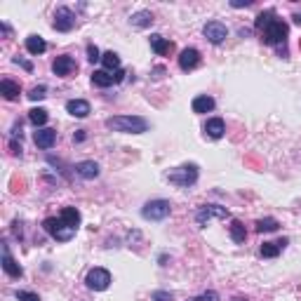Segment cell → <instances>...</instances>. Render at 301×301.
I'll return each mask as SVG.
<instances>
[{"label":"cell","mask_w":301,"mask_h":301,"mask_svg":"<svg viewBox=\"0 0 301 301\" xmlns=\"http://www.w3.org/2000/svg\"><path fill=\"white\" fill-rule=\"evenodd\" d=\"M198 165L195 162H189V165H181V167H174L167 172V181L174 186H181V189H189L198 181Z\"/></svg>","instance_id":"cell-2"},{"label":"cell","mask_w":301,"mask_h":301,"mask_svg":"<svg viewBox=\"0 0 301 301\" xmlns=\"http://www.w3.org/2000/svg\"><path fill=\"white\" fill-rule=\"evenodd\" d=\"M73 170H76V174L83 177V179H97L99 177V165H97L95 160H80Z\"/></svg>","instance_id":"cell-14"},{"label":"cell","mask_w":301,"mask_h":301,"mask_svg":"<svg viewBox=\"0 0 301 301\" xmlns=\"http://www.w3.org/2000/svg\"><path fill=\"white\" fill-rule=\"evenodd\" d=\"M52 71H54V76H59V78H68L73 71H78V64H76V59H73V57L62 54V57H57V59H54Z\"/></svg>","instance_id":"cell-10"},{"label":"cell","mask_w":301,"mask_h":301,"mask_svg":"<svg viewBox=\"0 0 301 301\" xmlns=\"http://www.w3.org/2000/svg\"><path fill=\"white\" fill-rule=\"evenodd\" d=\"M54 31H59V33H68V31H73V26H76V14H73L68 7H57L54 10Z\"/></svg>","instance_id":"cell-8"},{"label":"cell","mask_w":301,"mask_h":301,"mask_svg":"<svg viewBox=\"0 0 301 301\" xmlns=\"http://www.w3.org/2000/svg\"><path fill=\"white\" fill-rule=\"evenodd\" d=\"M0 95L5 97L7 101H14L19 95H22V87H19V83L5 78V80H0Z\"/></svg>","instance_id":"cell-19"},{"label":"cell","mask_w":301,"mask_h":301,"mask_svg":"<svg viewBox=\"0 0 301 301\" xmlns=\"http://www.w3.org/2000/svg\"><path fill=\"white\" fill-rule=\"evenodd\" d=\"M223 132H226V123H223L221 118H210L205 123V134L210 139H221Z\"/></svg>","instance_id":"cell-16"},{"label":"cell","mask_w":301,"mask_h":301,"mask_svg":"<svg viewBox=\"0 0 301 301\" xmlns=\"http://www.w3.org/2000/svg\"><path fill=\"white\" fill-rule=\"evenodd\" d=\"M43 229L47 231V233H50L52 238L57 240V242H68V240H71L73 235L78 233V229H73V226H68V223L64 221L62 217H59V219H54V217L45 219V221H43Z\"/></svg>","instance_id":"cell-4"},{"label":"cell","mask_w":301,"mask_h":301,"mask_svg":"<svg viewBox=\"0 0 301 301\" xmlns=\"http://www.w3.org/2000/svg\"><path fill=\"white\" fill-rule=\"evenodd\" d=\"M275 17V12L273 10H266V12H261V14H259L257 17V22H254V28H257V31H261L264 26H266L268 22H271V19Z\"/></svg>","instance_id":"cell-29"},{"label":"cell","mask_w":301,"mask_h":301,"mask_svg":"<svg viewBox=\"0 0 301 301\" xmlns=\"http://www.w3.org/2000/svg\"><path fill=\"white\" fill-rule=\"evenodd\" d=\"M45 50H47V43L43 40V35H28L26 38V52L28 54L38 57V54H43Z\"/></svg>","instance_id":"cell-20"},{"label":"cell","mask_w":301,"mask_h":301,"mask_svg":"<svg viewBox=\"0 0 301 301\" xmlns=\"http://www.w3.org/2000/svg\"><path fill=\"white\" fill-rule=\"evenodd\" d=\"M292 19H294V24H296V26H301V14H299V12H296V14H294Z\"/></svg>","instance_id":"cell-40"},{"label":"cell","mask_w":301,"mask_h":301,"mask_svg":"<svg viewBox=\"0 0 301 301\" xmlns=\"http://www.w3.org/2000/svg\"><path fill=\"white\" fill-rule=\"evenodd\" d=\"M195 301H219V294L214 290H210V292H205V294H200Z\"/></svg>","instance_id":"cell-34"},{"label":"cell","mask_w":301,"mask_h":301,"mask_svg":"<svg viewBox=\"0 0 301 301\" xmlns=\"http://www.w3.org/2000/svg\"><path fill=\"white\" fill-rule=\"evenodd\" d=\"M231 7H252V0H231Z\"/></svg>","instance_id":"cell-36"},{"label":"cell","mask_w":301,"mask_h":301,"mask_svg":"<svg viewBox=\"0 0 301 301\" xmlns=\"http://www.w3.org/2000/svg\"><path fill=\"white\" fill-rule=\"evenodd\" d=\"M214 106H217V101H214L210 95H200V97H195V99H193V104H191L193 113H210V111H214Z\"/></svg>","instance_id":"cell-18"},{"label":"cell","mask_w":301,"mask_h":301,"mask_svg":"<svg viewBox=\"0 0 301 301\" xmlns=\"http://www.w3.org/2000/svg\"><path fill=\"white\" fill-rule=\"evenodd\" d=\"M299 47H301V43H299Z\"/></svg>","instance_id":"cell-42"},{"label":"cell","mask_w":301,"mask_h":301,"mask_svg":"<svg viewBox=\"0 0 301 301\" xmlns=\"http://www.w3.org/2000/svg\"><path fill=\"white\" fill-rule=\"evenodd\" d=\"M287 35H290V26L278 17H273L266 26L261 28V40L266 45H280V43L287 40Z\"/></svg>","instance_id":"cell-3"},{"label":"cell","mask_w":301,"mask_h":301,"mask_svg":"<svg viewBox=\"0 0 301 301\" xmlns=\"http://www.w3.org/2000/svg\"><path fill=\"white\" fill-rule=\"evenodd\" d=\"M113 78H116V83H123L125 71H123V68H120V71H116V73H113Z\"/></svg>","instance_id":"cell-39"},{"label":"cell","mask_w":301,"mask_h":301,"mask_svg":"<svg viewBox=\"0 0 301 301\" xmlns=\"http://www.w3.org/2000/svg\"><path fill=\"white\" fill-rule=\"evenodd\" d=\"M150 301H174L172 292H165V290H156L150 294Z\"/></svg>","instance_id":"cell-31"},{"label":"cell","mask_w":301,"mask_h":301,"mask_svg":"<svg viewBox=\"0 0 301 301\" xmlns=\"http://www.w3.org/2000/svg\"><path fill=\"white\" fill-rule=\"evenodd\" d=\"M33 141H35V146H38V148H43V150L52 148V146L57 144V129H52V127H40V129H35Z\"/></svg>","instance_id":"cell-12"},{"label":"cell","mask_w":301,"mask_h":301,"mask_svg":"<svg viewBox=\"0 0 301 301\" xmlns=\"http://www.w3.org/2000/svg\"><path fill=\"white\" fill-rule=\"evenodd\" d=\"M66 111L73 118H87L92 113V108H89V101H85V99H71V101H66Z\"/></svg>","instance_id":"cell-13"},{"label":"cell","mask_w":301,"mask_h":301,"mask_svg":"<svg viewBox=\"0 0 301 301\" xmlns=\"http://www.w3.org/2000/svg\"><path fill=\"white\" fill-rule=\"evenodd\" d=\"M150 47H153V52H156V54L165 57V54H170V52L174 50V43L165 40L160 33H153V35H150Z\"/></svg>","instance_id":"cell-17"},{"label":"cell","mask_w":301,"mask_h":301,"mask_svg":"<svg viewBox=\"0 0 301 301\" xmlns=\"http://www.w3.org/2000/svg\"><path fill=\"white\" fill-rule=\"evenodd\" d=\"M17 299L19 301H40V296L38 294H33V292H17Z\"/></svg>","instance_id":"cell-33"},{"label":"cell","mask_w":301,"mask_h":301,"mask_svg":"<svg viewBox=\"0 0 301 301\" xmlns=\"http://www.w3.org/2000/svg\"><path fill=\"white\" fill-rule=\"evenodd\" d=\"M3 271H5L10 278H22L24 275V268L10 257V250H7V247L3 250Z\"/></svg>","instance_id":"cell-15"},{"label":"cell","mask_w":301,"mask_h":301,"mask_svg":"<svg viewBox=\"0 0 301 301\" xmlns=\"http://www.w3.org/2000/svg\"><path fill=\"white\" fill-rule=\"evenodd\" d=\"M170 212H172V205H170V200H162V198L148 200L141 207V217H144L146 221H162V219L170 217Z\"/></svg>","instance_id":"cell-5"},{"label":"cell","mask_w":301,"mask_h":301,"mask_svg":"<svg viewBox=\"0 0 301 301\" xmlns=\"http://www.w3.org/2000/svg\"><path fill=\"white\" fill-rule=\"evenodd\" d=\"M87 59L92 64L101 62V52H99V47H97V45H87Z\"/></svg>","instance_id":"cell-32"},{"label":"cell","mask_w":301,"mask_h":301,"mask_svg":"<svg viewBox=\"0 0 301 301\" xmlns=\"http://www.w3.org/2000/svg\"><path fill=\"white\" fill-rule=\"evenodd\" d=\"M101 64H104V71H120V57L116 52H104Z\"/></svg>","instance_id":"cell-25"},{"label":"cell","mask_w":301,"mask_h":301,"mask_svg":"<svg viewBox=\"0 0 301 301\" xmlns=\"http://www.w3.org/2000/svg\"><path fill=\"white\" fill-rule=\"evenodd\" d=\"M198 66H200V52L195 50V47L181 50V54H179V68L181 71H193Z\"/></svg>","instance_id":"cell-11"},{"label":"cell","mask_w":301,"mask_h":301,"mask_svg":"<svg viewBox=\"0 0 301 301\" xmlns=\"http://www.w3.org/2000/svg\"><path fill=\"white\" fill-rule=\"evenodd\" d=\"M59 217H62L68 226H73V229H78V226H80V212L76 210V207H64Z\"/></svg>","instance_id":"cell-26"},{"label":"cell","mask_w":301,"mask_h":301,"mask_svg":"<svg viewBox=\"0 0 301 301\" xmlns=\"http://www.w3.org/2000/svg\"><path fill=\"white\" fill-rule=\"evenodd\" d=\"M229 217V210L221 205H200L198 207V212H195V221L205 226L210 219H226Z\"/></svg>","instance_id":"cell-7"},{"label":"cell","mask_w":301,"mask_h":301,"mask_svg":"<svg viewBox=\"0 0 301 301\" xmlns=\"http://www.w3.org/2000/svg\"><path fill=\"white\" fill-rule=\"evenodd\" d=\"M92 83L97 85V87H111V85H116V78H113L108 71H95L92 73Z\"/></svg>","instance_id":"cell-23"},{"label":"cell","mask_w":301,"mask_h":301,"mask_svg":"<svg viewBox=\"0 0 301 301\" xmlns=\"http://www.w3.org/2000/svg\"><path fill=\"white\" fill-rule=\"evenodd\" d=\"M106 127L123 134H141L148 129V120L141 116H113L106 120Z\"/></svg>","instance_id":"cell-1"},{"label":"cell","mask_w":301,"mask_h":301,"mask_svg":"<svg viewBox=\"0 0 301 301\" xmlns=\"http://www.w3.org/2000/svg\"><path fill=\"white\" fill-rule=\"evenodd\" d=\"M280 229V221L273 217H266V219H259L257 221V231L259 233H275Z\"/></svg>","instance_id":"cell-27"},{"label":"cell","mask_w":301,"mask_h":301,"mask_svg":"<svg viewBox=\"0 0 301 301\" xmlns=\"http://www.w3.org/2000/svg\"><path fill=\"white\" fill-rule=\"evenodd\" d=\"M231 301H250V299H247V296H233Z\"/></svg>","instance_id":"cell-41"},{"label":"cell","mask_w":301,"mask_h":301,"mask_svg":"<svg viewBox=\"0 0 301 301\" xmlns=\"http://www.w3.org/2000/svg\"><path fill=\"white\" fill-rule=\"evenodd\" d=\"M12 62H14V64H19V66H22V68H26L28 73L33 71V64H31V62H26V59H22V57H14Z\"/></svg>","instance_id":"cell-35"},{"label":"cell","mask_w":301,"mask_h":301,"mask_svg":"<svg viewBox=\"0 0 301 301\" xmlns=\"http://www.w3.org/2000/svg\"><path fill=\"white\" fill-rule=\"evenodd\" d=\"M85 285H87L92 292H104V290H108V285H111V273L101 266L89 268L87 275H85Z\"/></svg>","instance_id":"cell-6"},{"label":"cell","mask_w":301,"mask_h":301,"mask_svg":"<svg viewBox=\"0 0 301 301\" xmlns=\"http://www.w3.org/2000/svg\"><path fill=\"white\" fill-rule=\"evenodd\" d=\"M47 97V87L45 85H35L31 92H28V99L31 101H40V99H45Z\"/></svg>","instance_id":"cell-30"},{"label":"cell","mask_w":301,"mask_h":301,"mask_svg":"<svg viewBox=\"0 0 301 301\" xmlns=\"http://www.w3.org/2000/svg\"><path fill=\"white\" fill-rule=\"evenodd\" d=\"M129 24H132L134 28H148L150 24H153V14H150L148 10H139L129 17Z\"/></svg>","instance_id":"cell-21"},{"label":"cell","mask_w":301,"mask_h":301,"mask_svg":"<svg viewBox=\"0 0 301 301\" xmlns=\"http://www.w3.org/2000/svg\"><path fill=\"white\" fill-rule=\"evenodd\" d=\"M28 120H31V125H35V127H43L47 120H50V113L45 111V108H31L28 111Z\"/></svg>","instance_id":"cell-24"},{"label":"cell","mask_w":301,"mask_h":301,"mask_svg":"<svg viewBox=\"0 0 301 301\" xmlns=\"http://www.w3.org/2000/svg\"><path fill=\"white\" fill-rule=\"evenodd\" d=\"M280 250H283V247L278 245V242H264L261 245V257H266V259H275L280 254Z\"/></svg>","instance_id":"cell-28"},{"label":"cell","mask_w":301,"mask_h":301,"mask_svg":"<svg viewBox=\"0 0 301 301\" xmlns=\"http://www.w3.org/2000/svg\"><path fill=\"white\" fill-rule=\"evenodd\" d=\"M85 137H87L85 129H78V134H73V141H85Z\"/></svg>","instance_id":"cell-38"},{"label":"cell","mask_w":301,"mask_h":301,"mask_svg":"<svg viewBox=\"0 0 301 301\" xmlns=\"http://www.w3.org/2000/svg\"><path fill=\"white\" fill-rule=\"evenodd\" d=\"M202 33H205V38L212 45H221L223 40L229 38V28L221 22H207L205 28H202Z\"/></svg>","instance_id":"cell-9"},{"label":"cell","mask_w":301,"mask_h":301,"mask_svg":"<svg viewBox=\"0 0 301 301\" xmlns=\"http://www.w3.org/2000/svg\"><path fill=\"white\" fill-rule=\"evenodd\" d=\"M231 240H233V242H245L247 240V229H245V223L242 221H238V219H233V221H231Z\"/></svg>","instance_id":"cell-22"},{"label":"cell","mask_w":301,"mask_h":301,"mask_svg":"<svg viewBox=\"0 0 301 301\" xmlns=\"http://www.w3.org/2000/svg\"><path fill=\"white\" fill-rule=\"evenodd\" d=\"M10 148L14 156H22V144H17V141H10Z\"/></svg>","instance_id":"cell-37"}]
</instances>
